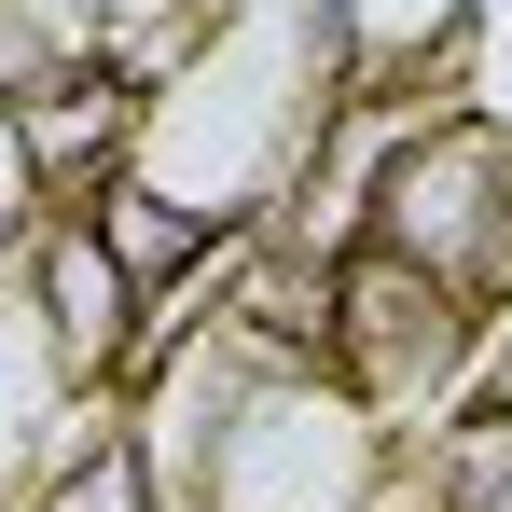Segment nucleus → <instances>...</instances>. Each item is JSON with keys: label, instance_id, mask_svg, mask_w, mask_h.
<instances>
[{"label": "nucleus", "instance_id": "423d86ee", "mask_svg": "<svg viewBox=\"0 0 512 512\" xmlns=\"http://www.w3.org/2000/svg\"><path fill=\"white\" fill-rule=\"evenodd\" d=\"M402 499L416 512H512V402L443 416L416 457H402Z\"/></svg>", "mask_w": 512, "mask_h": 512}, {"label": "nucleus", "instance_id": "f257e3e1", "mask_svg": "<svg viewBox=\"0 0 512 512\" xmlns=\"http://www.w3.org/2000/svg\"><path fill=\"white\" fill-rule=\"evenodd\" d=\"M388 485H402V443L333 360H263L194 471V512H388Z\"/></svg>", "mask_w": 512, "mask_h": 512}, {"label": "nucleus", "instance_id": "f03ea898", "mask_svg": "<svg viewBox=\"0 0 512 512\" xmlns=\"http://www.w3.org/2000/svg\"><path fill=\"white\" fill-rule=\"evenodd\" d=\"M360 250H402L429 263L443 291H471V305H512V125L499 111H443L416 125L388 180H374V236Z\"/></svg>", "mask_w": 512, "mask_h": 512}, {"label": "nucleus", "instance_id": "20e7f679", "mask_svg": "<svg viewBox=\"0 0 512 512\" xmlns=\"http://www.w3.org/2000/svg\"><path fill=\"white\" fill-rule=\"evenodd\" d=\"M14 263H28V305H42V333L70 360V388H139V319H153V291L111 263V236H97L84 208H42Z\"/></svg>", "mask_w": 512, "mask_h": 512}, {"label": "nucleus", "instance_id": "0eeeda50", "mask_svg": "<svg viewBox=\"0 0 512 512\" xmlns=\"http://www.w3.org/2000/svg\"><path fill=\"white\" fill-rule=\"evenodd\" d=\"M28 208H42V180H28V153H14V111H0V263L28 250Z\"/></svg>", "mask_w": 512, "mask_h": 512}, {"label": "nucleus", "instance_id": "39448f33", "mask_svg": "<svg viewBox=\"0 0 512 512\" xmlns=\"http://www.w3.org/2000/svg\"><path fill=\"white\" fill-rule=\"evenodd\" d=\"M139 111H153V97L125 84V70H70V84L14 97V153H28V180H42V208H84L97 180L139 167Z\"/></svg>", "mask_w": 512, "mask_h": 512}, {"label": "nucleus", "instance_id": "7ed1b4c3", "mask_svg": "<svg viewBox=\"0 0 512 512\" xmlns=\"http://www.w3.org/2000/svg\"><path fill=\"white\" fill-rule=\"evenodd\" d=\"M471 346H485V305L443 291L429 263H402V250H346V263H333V374H346L388 429L429 416V402L471 374Z\"/></svg>", "mask_w": 512, "mask_h": 512}]
</instances>
